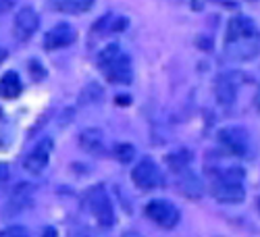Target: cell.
Here are the masks:
<instances>
[{
  "instance_id": "obj_24",
  "label": "cell",
  "mask_w": 260,
  "mask_h": 237,
  "mask_svg": "<svg viewBox=\"0 0 260 237\" xmlns=\"http://www.w3.org/2000/svg\"><path fill=\"white\" fill-rule=\"evenodd\" d=\"M256 106L260 109V88H258V94H256Z\"/></svg>"
},
{
  "instance_id": "obj_9",
  "label": "cell",
  "mask_w": 260,
  "mask_h": 237,
  "mask_svg": "<svg viewBox=\"0 0 260 237\" xmlns=\"http://www.w3.org/2000/svg\"><path fill=\"white\" fill-rule=\"evenodd\" d=\"M40 27V17L36 13V9L31 7H23L17 15H15V25H13V33L19 42H27Z\"/></svg>"
},
{
  "instance_id": "obj_23",
  "label": "cell",
  "mask_w": 260,
  "mask_h": 237,
  "mask_svg": "<svg viewBox=\"0 0 260 237\" xmlns=\"http://www.w3.org/2000/svg\"><path fill=\"white\" fill-rule=\"evenodd\" d=\"M5 58H7V50H5V48H0V62H3Z\"/></svg>"
},
{
  "instance_id": "obj_22",
  "label": "cell",
  "mask_w": 260,
  "mask_h": 237,
  "mask_svg": "<svg viewBox=\"0 0 260 237\" xmlns=\"http://www.w3.org/2000/svg\"><path fill=\"white\" fill-rule=\"evenodd\" d=\"M42 237H58V233H56L54 227H46L44 233H42Z\"/></svg>"
},
{
  "instance_id": "obj_25",
  "label": "cell",
  "mask_w": 260,
  "mask_h": 237,
  "mask_svg": "<svg viewBox=\"0 0 260 237\" xmlns=\"http://www.w3.org/2000/svg\"><path fill=\"white\" fill-rule=\"evenodd\" d=\"M258 208H260V200H258Z\"/></svg>"
},
{
  "instance_id": "obj_6",
  "label": "cell",
  "mask_w": 260,
  "mask_h": 237,
  "mask_svg": "<svg viewBox=\"0 0 260 237\" xmlns=\"http://www.w3.org/2000/svg\"><path fill=\"white\" fill-rule=\"evenodd\" d=\"M132 181L144 189V191H150V189H156L160 183H162V175H160V168L158 164L152 160V158H144L140 160L134 171H132Z\"/></svg>"
},
{
  "instance_id": "obj_17",
  "label": "cell",
  "mask_w": 260,
  "mask_h": 237,
  "mask_svg": "<svg viewBox=\"0 0 260 237\" xmlns=\"http://www.w3.org/2000/svg\"><path fill=\"white\" fill-rule=\"evenodd\" d=\"M189 160H191V154L187 152V150H177V152H173L167 156V164L169 168L173 171V173H183V171H187L189 166Z\"/></svg>"
},
{
  "instance_id": "obj_11",
  "label": "cell",
  "mask_w": 260,
  "mask_h": 237,
  "mask_svg": "<svg viewBox=\"0 0 260 237\" xmlns=\"http://www.w3.org/2000/svg\"><path fill=\"white\" fill-rule=\"evenodd\" d=\"M34 191H36L34 185H29V183H19V185L13 189L11 198H9V202H7V208H5V210H7V212H5L7 217L27 210V206H31V202H34Z\"/></svg>"
},
{
  "instance_id": "obj_10",
  "label": "cell",
  "mask_w": 260,
  "mask_h": 237,
  "mask_svg": "<svg viewBox=\"0 0 260 237\" xmlns=\"http://www.w3.org/2000/svg\"><path fill=\"white\" fill-rule=\"evenodd\" d=\"M77 33L69 23H58L44 36V50H58V48H67L75 42Z\"/></svg>"
},
{
  "instance_id": "obj_2",
  "label": "cell",
  "mask_w": 260,
  "mask_h": 237,
  "mask_svg": "<svg viewBox=\"0 0 260 237\" xmlns=\"http://www.w3.org/2000/svg\"><path fill=\"white\" fill-rule=\"evenodd\" d=\"M210 179H212L210 191H212L214 200H219L221 204H240L246 198L242 168H237V166L214 168Z\"/></svg>"
},
{
  "instance_id": "obj_19",
  "label": "cell",
  "mask_w": 260,
  "mask_h": 237,
  "mask_svg": "<svg viewBox=\"0 0 260 237\" xmlns=\"http://www.w3.org/2000/svg\"><path fill=\"white\" fill-rule=\"evenodd\" d=\"M102 98V88L98 83H92L88 90L83 92V96H81V102H94V100H100Z\"/></svg>"
},
{
  "instance_id": "obj_4",
  "label": "cell",
  "mask_w": 260,
  "mask_h": 237,
  "mask_svg": "<svg viewBox=\"0 0 260 237\" xmlns=\"http://www.w3.org/2000/svg\"><path fill=\"white\" fill-rule=\"evenodd\" d=\"M219 144L225 152L233 154V156H246L250 152V133L244 127H225L219 131Z\"/></svg>"
},
{
  "instance_id": "obj_20",
  "label": "cell",
  "mask_w": 260,
  "mask_h": 237,
  "mask_svg": "<svg viewBox=\"0 0 260 237\" xmlns=\"http://www.w3.org/2000/svg\"><path fill=\"white\" fill-rule=\"evenodd\" d=\"M9 177H11V173H9V166L0 162V185H5V183L9 181Z\"/></svg>"
},
{
  "instance_id": "obj_16",
  "label": "cell",
  "mask_w": 260,
  "mask_h": 237,
  "mask_svg": "<svg viewBox=\"0 0 260 237\" xmlns=\"http://www.w3.org/2000/svg\"><path fill=\"white\" fill-rule=\"evenodd\" d=\"M21 79L17 73L9 71L0 77V98H17L21 94Z\"/></svg>"
},
{
  "instance_id": "obj_21",
  "label": "cell",
  "mask_w": 260,
  "mask_h": 237,
  "mask_svg": "<svg viewBox=\"0 0 260 237\" xmlns=\"http://www.w3.org/2000/svg\"><path fill=\"white\" fill-rule=\"evenodd\" d=\"M0 237H23V231L21 229H9V231H3Z\"/></svg>"
},
{
  "instance_id": "obj_26",
  "label": "cell",
  "mask_w": 260,
  "mask_h": 237,
  "mask_svg": "<svg viewBox=\"0 0 260 237\" xmlns=\"http://www.w3.org/2000/svg\"><path fill=\"white\" fill-rule=\"evenodd\" d=\"M250 3H256V0H250Z\"/></svg>"
},
{
  "instance_id": "obj_15",
  "label": "cell",
  "mask_w": 260,
  "mask_h": 237,
  "mask_svg": "<svg viewBox=\"0 0 260 237\" xmlns=\"http://www.w3.org/2000/svg\"><path fill=\"white\" fill-rule=\"evenodd\" d=\"M48 5L56 13L64 15H81L94 7V0H48Z\"/></svg>"
},
{
  "instance_id": "obj_13",
  "label": "cell",
  "mask_w": 260,
  "mask_h": 237,
  "mask_svg": "<svg viewBox=\"0 0 260 237\" xmlns=\"http://www.w3.org/2000/svg\"><path fill=\"white\" fill-rule=\"evenodd\" d=\"M214 94L223 106H231L237 96V79L233 75H219L214 81Z\"/></svg>"
},
{
  "instance_id": "obj_5",
  "label": "cell",
  "mask_w": 260,
  "mask_h": 237,
  "mask_svg": "<svg viewBox=\"0 0 260 237\" xmlns=\"http://www.w3.org/2000/svg\"><path fill=\"white\" fill-rule=\"evenodd\" d=\"M146 217L162 229H173L179 223V210L169 200H152L146 206Z\"/></svg>"
},
{
  "instance_id": "obj_12",
  "label": "cell",
  "mask_w": 260,
  "mask_h": 237,
  "mask_svg": "<svg viewBox=\"0 0 260 237\" xmlns=\"http://www.w3.org/2000/svg\"><path fill=\"white\" fill-rule=\"evenodd\" d=\"M79 148L85 150L88 154H94V156H102L104 150H106V142H104V133L96 127H90V129H83L79 133Z\"/></svg>"
},
{
  "instance_id": "obj_14",
  "label": "cell",
  "mask_w": 260,
  "mask_h": 237,
  "mask_svg": "<svg viewBox=\"0 0 260 237\" xmlns=\"http://www.w3.org/2000/svg\"><path fill=\"white\" fill-rule=\"evenodd\" d=\"M177 185H179V189H181L183 196L189 198V200H198V198L202 196V191H204L202 181H200L196 175H193L189 168L177 175Z\"/></svg>"
},
{
  "instance_id": "obj_1",
  "label": "cell",
  "mask_w": 260,
  "mask_h": 237,
  "mask_svg": "<svg viewBox=\"0 0 260 237\" xmlns=\"http://www.w3.org/2000/svg\"><path fill=\"white\" fill-rule=\"evenodd\" d=\"M260 52V29L248 17H233L225 31V54L233 60H252Z\"/></svg>"
},
{
  "instance_id": "obj_18",
  "label": "cell",
  "mask_w": 260,
  "mask_h": 237,
  "mask_svg": "<svg viewBox=\"0 0 260 237\" xmlns=\"http://www.w3.org/2000/svg\"><path fill=\"white\" fill-rule=\"evenodd\" d=\"M113 156L119 162L127 164V162H132L136 158V148H134V144H129V142H119V144L113 146Z\"/></svg>"
},
{
  "instance_id": "obj_8",
  "label": "cell",
  "mask_w": 260,
  "mask_h": 237,
  "mask_svg": "<svg viewBox=\"0 0 260 237\" xmlns=\"http://www.w3.org/2000/svg\"><path fill=\"white\" fill-rule=\"evenodd\" d=\"M50 154H52V140L46 138V140L38 142L31 148V152L23 160V168L27 171V173H31V175H40L42 171L46 168V164L50 160Z\"/></svg>"
},
{
  "instance_id": "obj_7",
  "label": "cell",
  "mask_w": 260,
  "mask_h": 237,
  "mask_svg": "<svg viewBox=\"0 0 260 237\" xmlns=\"http://www.w3.org/2000/svg\"><path fill=\"white\" fill-rule=\"evenodd\" d=\"M106 75V79L117 85H127L134 79V69H132V58L125 56L123 52H119L113 60H108L106 64L100 67Z\"/></svg>"
},
{
  "instance_id": "obj_3",
  "label": "cell",
  "mask_w": 260,
  "mask_h": 237,
  "mask_svg": "<svg viewBox=\"0 0 260 237\" xmlns=\"http://www.w3.org/2000/svg\"><path fill=\"white\" fill-rule=\"evenodd\" d=\"M88 206L94 214V219L102 225V227H113L115 223V210H113V202L108 198V193L104 189V185H96L88 191Z\"/></svg>"
}]
</instances>
